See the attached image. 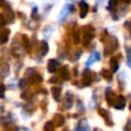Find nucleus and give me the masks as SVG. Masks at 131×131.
I'll use <instances>...</instances> for the list:
<instances>
[{"label":"nucleus","instance_id":"obj_2","mask_svg":"<svg viewBox=\"0 0 131 131\" xmlns=\"http://www.w3.org/2000/svg\"><path fill=\"white\" fill-rule=\"evenodd\" d=\"M105 99H106V101H107L108 104L113 105V103H114V101H115V93H114V91H113L112 89H110V88L105 91Z\"/></svg>","mask_w":131,"mask_h":131},{"label":"nucleus","instance_id":"obj_19","mask_svg":"<svg viewBox=\"0 0 131 131\" xmlns=\"http://www.w3.org/2000/svg\"><path fill=\"white\" fill-rule=\"evenodd\" d=\"M5 94V87L3 84H0V98H3Z\"/></svg>","mask_w":131,"mask_h":131},{"label":"nucleus","instance_id":"obj_7","mask_svg":"<svg viewBox=\"0 0 131 131\" xmlns=\"http://www.w3.org/2000/svg\"><path fill=\"white\" fill-rule=\"evenodd\" d=\"M80 6H81V17H85L87 12H88V5L86 2H80Z\"/></svg>","mask_w":131,"mask_h":131},{"label":"nucleus","instance_id":"obj_3","mask_svg":"<svg viewBox=\"0 0 131 131\" xmlns=\"http://www.w3.org/2000/svg\"><path fill=\"white\" fill-rule=\"evenodd\" d=\"M78 131H88L89 130V125L87 123V121L85 119L81 120L79 123H78V127H77Z\"/></svg>","mask_w":131,"mask_h":131},{"label":"nucleus","instance_id":"obj_21","mask_svg":"<svg viewBox=\"0 0 131 131\" xmlns=\"http://www.w3.org/2000/svg\"><path fill=\"white\" fill-rule=\"evenodd\" d=\"M116 5H117V1H111V2H110V6H108V8L111 9L112 6H116Z\"/></svg>","mask_w":131,"mask_h":131},{"label":"nucleus","instance_id":"obj_20","mask_svg":"<svg viewBox=\"0 0 131 131\" xmlns=\"http://www.w3.org/2000/svg\"><path fill=\"white\" fill-rule=\"evenodd\" d=\"M74 41H75V43H79L80 38H79V34H78V33H75V38H74Z\"/></svg>","mask_w":131,"mask_h":131},{"label":"nucleus","instance_id":"obj_15","mask_svg":"<svg viewBox=\"0 0 131 131\" xmlns=\"http://www.w3.org/2000/svg\"><path fill=\"white\" fill-rule=\"evenodd\" d=\"M44 131H54L53 122H47L44 126Z\"/></svg>","mask_w":131,"mask_h":131},{"label":"nucleus","instance_id":"obj_9","mask_svg":"<svg viewBox=\"0 0 131 131\" xmlns=\"http://www.w3.org/2000/svg\"><path fill=\"white\" fill-rule=\"evenodd\" d=\"M73 105V95L71 93H67V97H66V101H64V106L67 108H70Z\"/></svg>","mask_w":131,"mask_h":131},{"label":"nucleus","instance_id":"obj_6","mask_svg":"<svg viewBox=\"0 0 131 131\" xmlns=\"http://www.w3.org/2000/svg\"><path fill=\"white\" fill-rule=\"evenodd\" d=\"M99 53H97V52H93L92 54H91V56H90V58L87 60V62H86V66H88L89 67V64H91V63H93L94 61H96V60H99Z\"/></svg>","mask_w":131,"mask_h":131},{"label":"nucleus","instance_id":"obj_11","mask_svg":"<svg viewBox=\"0 0 131 131\" xmlns=\"http://www.w3.org/2000/svg\"><path fill=\"white\" fill-rule=\"evenodd\" d=\"M54 122L56 123V126H57V127H60V126H62L63 123H64V118H63L61 115H56V116L54 117Z\"/></svg>","mask_w":131,"mask_h":131},{"label":"nucleus","instance_id":"obj_16","mask_svg":"<svg viewBox=\"0 0 131 131\" xmlns=\"http://www.w3.org/2000/svg\"><path fill=\"white\" fill-rule=\"evenodd\" d=\"M23 43H24L25 48H27V49H29V48H30V41H29L28 36H26V35H24V36H23Z\"/></svg>","mask_w":131,"mask_h":131},{"label":"nucleus","instance_id":"obj_4","mask_svg":"<svg viewBox=\"0 0 131 131\" xmlns=\"http://www.w3.org/2000/svg\"><path fill=\"white\" fill-rule=\"evenodd\" d=\"M47 69L50 73H54L57 69V61L54 60V59H50L47 63Z\"/></svg>","mask_w":131,"mask_h":131},{"label":"nucleus","instance_id":"obj_5","mask_svg":"<svg viewBox=\"0 0 131 131\" xmlns=\"http://www.w3.org/2000/svg\"><path fill=\"white\" fill-rule=\"evenodd\" d=\"M98 113L100 114L101 117H103V118L105 119L106 122H108V125H112V120H111V118H110L108 112H106V111L103 110V108H98Z\"/></svg>","mask_w":131,"mask_h":131},{"label":"nucleus","instance_id":"obj_13","mask_svg":"<svg viewBox=\"0 0 131 131\" xmlns=\"http://www.w3.org/2000/svg\"><path fill=\"white\" fill-rule=\"evenodd\" d=\"M111 66H112V72L115 73V72L118 70V68H119L118 60L115 59V58H112V59H111Z\"/></svg>","mask_w":131,"mask_h":131},{"label":"nucleus","instance_id":"obj_17","mask_svg":"<svg viewBox=\"0 0 131 131\" xmlns=\"http://www.w3.org/2000/svg\"><path fill=\"white\" fill-rule=\"evenodd\" d=\"M41 80H42V78L39 75H33L32 78H31L32 83H39V82H41Z\"/></svg>","mask_w":131,"mask_h":131},{"label":"nucleus","instance_id":"obj_12","mask_svg":"<svg viewBox=\"0 0 131 131\" xmlns=\"http://www.w3.org/2000/svg\"><path fill=\"white\" fill-rule=\"evenodd\" d=\"M60 76L63 80H69L70 79V74H69V71L67 68H62L61 71H60Z\"/></svg>","mask_w":131,"mask_h":131},{"label":"nucleus","instance_id":"obj_22","mask_svg":"<svg viewBox=\"0 0 131 131\" xmlns=\"http://www.w3.org/2000/svg\"><path fill=\"white\" fill-rule=\"evenodd\" d=\"M3 4V1H0V5H2Z\"/></svg>","mask_w":131,"mask_h":131},{"label":"nucleus","instance_id":"obj_10","mask_svg":"<svg viewBox=\"0 0 131 131\" xmlns=\"http://www.w3.org/2000/svg\"><path fill=\"white\" fill-rule=\"evenodd\" d=\"M51 93H52V95L55 99H58L59 96H60V93H61V89L59 87H52L51 88Z\"/></svg>","mask_w":131,"mask_h":131},{"label":"nucleus","instance_id":"obj_14","mask_svg":"<svg viewBox=\"0 0 131 131\" xmlns=\"http://www.w3.org/2000/svg\"><path fill=\"white\" fill-rule=\"evenodd\" d=\"M47 51H48V45L45 41H42L41 42V54L44 55L47 53Z\"/></svg>","mask_w":131,"mask_h":131},{"label":"nucleus","instance_id":"obj_18","mask_svg":"<svg viewBox=\"0 0 131 131\" xmlns=\"http://www.w3.org/2000/svg\"><path fill=\"white\" fill-rule=\"evenodd\" d=\"M102 76H103L105 79H108V80L112 79V74H111L108 71H106V70H103V71H102Z\"/></svg>","mask_w":131,"mask_h":131},{"label":"nucleus","instance_id":"obj_8","mask_svg":"<svg viewBox=\"0 0 131 131\" xmlns=\"http://www.w3.org/2000/svg\"><path fill=\"white\" fill-rule=\"evenodd\" d=\"M83 82L86 86L91 84V74L87 71H85L84 74H83Z\"/></svg>","mask_w":131,"mask_h":131},{"label":"nucleus","instance_id":"obj_1","mask_svg":"<svg viewBox=\"0 0 131 131\" xmlns=\"http://www.w3.org/2000/svg\"><path fill=\"white\" fill-rule=\"evenodd\" d=\"M125 103H126L125 97L122 96V95H119V96H117V98H115V101H114L113 105L117 110H123L125 107Z\"/></svg>","mask_w":131,"mask_h":131}]
</instances>
